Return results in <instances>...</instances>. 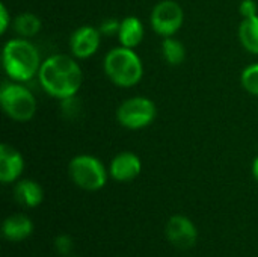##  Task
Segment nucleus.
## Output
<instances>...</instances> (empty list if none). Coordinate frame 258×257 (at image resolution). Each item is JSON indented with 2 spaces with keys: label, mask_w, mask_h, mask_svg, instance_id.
Listing matches in <instances>:
<instances>
[{
  "label": "nucleus",
  "mask_w": 258,
  "mask_h": 257,
  "mask_svg": "<svg viewBox=\"0 0 258 257\" xmlns=\"http://www.w3.org/2000/svg\"><path fill=\"white\" fill-rule=\"evenodd\" d=\"M145 36L144 23L138 17H125L121 20V27L118 32V41L121 45L128 48H136Z\"/></svg>",
  "instance_id": "obj_14"
},
{
  "label": "nucleus",
  "mask_w": 258,
  "mask_h": 257,
  "mask_svg": "<svg viewBox=\"0 0 258 257\" xmlns=\"http://www.w3.org/2000/svg\"><path fill=\"white\" fill-rule=\"evenodd\" d=\"M162 56L166 64L177 67L181 65L186 59V48L181 41H178L174 36L163 38L162 41Z\"/></svg>",
  "instance_id": "obj_17"
},
{
  "label": "nucleus",
  "mask_w": 258,
  "mask_h": 257,
  "mask_svg": "<svg viewBox=\"0 0 258 257\" xmlns=\"http://www.w3.org/2000/svg\"><path fill=\"white\" fill-rule=\"evenodd\" d=\"M60 106H62L63 115L68 117V118H76V115H77L79 111H80V101L77 100L76 95L60 100Z\"/></svg>",
  "instance_id": "obj_19"
},
{
  "label": "nucleus",
  "mask_w": 258,
  "mask_h": 257,
  "mask_svg": "<svg viewBox=\"0 0 258 257\" xmlns=\"http://www.w3.org/2000/svg\"><path fill=\"white\" fill-rule=\"evenodd\" d=\"M165 235L168 241L180 250L192 248L198 239V230L195 224L184 215L171 217L165 226Z\"/></svg>",
  "instance_id": "obj_8"
},
{
  "label": "nucleus",
  "mask_w": 258,
  "mask_h": 257,
  "mask_svg": "<svg viewBox=\"0 0 258 257\" xmlns=\"http://www.w3.org/2000/svg\"><path fill=\"white\" fill-rule=\"evenodd\" d=\"M239 41L246 52L258 55V15L243 18L240 21Z\"/></svg>",
  "instance_id": "obj_15"
},
{
  "label": "nucleus",
  "mask_w": 258,
  "mask_h": 257,
  "mask_svg": "<svg viewBox=\"0 0 258 257\" xmlns=\"http://www.w3.org/2000/svg\"><path fill=\"white\" fill-rule=\"evenodd\" d=\"M240 83L245 91L258 97V64H251L242 71Z\"/></svg>",
  "instance_id": "obj_18"
},
{
  "label": "nucleus",
  "mask_w": 258,
  "mask_h": 257,
  "mask_svg": "<svg viewBox=\"0 0 258 257\" xmlns=\"http://www.w3.org/2000/svg\"><path fill=\"white\" fill-rule=\"evenodd\" d=\"M38 82L51 97L63 100L79 92L83 83V71L74 56L56 53L42 61Z\"/></svg>",
  "instance_id": "obj_1"
},
{
  "label": "nucleus",
  "mask_w": 258,
  "mask_h": 257,
  "mask_svg": "<svg viewBox=\"0 0 258 257\" xmlns=\"http://www.w3.org/2000/svg\"><path fill=\"white\" fill-rule=\"evenodd\" d=\"M73 248V239L70 235H59L54 239V250L60 256H68Z\"/></svg>",
  "instance_id": "obj_21"
},
{
  "label": "nucleus",
  "mask_w": 258,
  "mask_h": 257,
  "mask_svg": "<svg viewBox=\"0 0 258 257\" xmlns=\"http://www.w3.org/2000/svg\"><path fill=\"white\" fill-rule=\"evenodd\" d=\"M11 24V15L5 3H0V33H6Z\"/></svg>",
  "instance_id": "obj_23"
},
{
  "label": "nucleus",
  "mask_w": 258,
  "mask_h": 257,
  "mask_svg": "<svg viewBox=\"0 0 258 257\" xmlns=\"http://www.w3.org/2000/svg\"><path fill=\"white\" fill-rule=\"evenodd\" d=\"M2 233L6 241L21 242V241H26L33 233V223L29 217L23 214H15V215L8 217L3 221Z\"/></svg>",
  "instance_id": "obj_12"
},
{
  "label": "nucleus",
  "mask_w": 258,
  "mask_h": 257,
  "mask_svg": "<svg viewBox=\"0 0 258 257\" xmlns=\"http://www.w3.org/2000/svg\"><path fill=\"white\" fill-rule=\"evenodd\" d=\"M119 27H121V21L119 20H116V18H106V20H103L100 23L98 30L104 36H113V35L118 36Z\"/></svg>",
  "instance_id": "obj_20"
},
{
  "label": "nucleus",
  "mask_w": 258,
  "mask_h": 257,
  "mask_svg": "<svg viewBox=\"0 0 258 257\" xmlns=\"http://www.w3.org/2000/svg\"><path fill=\"white\" fill-rule=\"evenodd\" d=\"M157 117L156 103L142 95L124 100L116 109V121L128 130H141L148 127Z\"/></svg>",
  "instance_id": "obj_6"
},
{
  "label": "nucleus",
  "mask_w": 258,
  "mask_h": 257,
  "mask_svg": "<svg viewBox=\"0 0 258 257\" xmlns=\"http://www.w3.org/2000/svg\"><path fill=\"white\" fill-rule=\"evenodd\" d=\"M2 64L8 77L21 83L38 76L42 61L33 42L26 38H14L3 45Z\"/></svg>",
  "instance_id": "obj_2"
},
{
  "label": "nucleus",
  "mask_w": 258,
  "mask_h": 257,
  "mask_svg": "<svg viewBox=\"0 0 258 257\" xmlns=\"http://www.w3.org/2000/svg\"><path fill=\"white\" fill-rule=\"evenodd\" d=\"M24 171L23 155L9 144L0 145V182L9 185L17 182Z\"/></svg>",
  "instance_id": "obj_11"
},
{
  "label": "nucleus",
  "mask_w": 258,
  "mask_h": 257,
  "mask_svg": "<svg viewBox=\"0 0 258 257\" xmlns=\"http://www.w3.org/2000/svg\"><path fill=\"white\" fill-rule=\"evenodd\" d=\"M252 176H254V179L258 182V156L254 159V162H252Z\"/></svg>",
  "instance_id": "obj_24"
},
{
  "label": "nucleus",
  "mask_w": 258,
  "mask_h": 257,
  "mask_svg": "<svg viewBox=\"0 0 258 257\" xmlns=\"http://www.w3.org/2000/svg\"><path fill=\"white\" fill-rule=\"evenodd\" d=\"M184 11L181 5L175 0H162L159 2L150 15V23L153 30L163 36H174L183 26Z\"/></svg>",
  "instance_id": "obj_7"
},
{
  "label": "nucleus",
  "mask_w": 258,
  "mask_h": 257,
  "mask_svg": "<svg viewBox=\"0 0 258 257\" xmlns=\"http://www.w3.org/2000/svg\"><path fill=\"white\" fill-rule=\"evenodd\" d=\"M239 12L243 18L258 15V6L255 0H242L239 5Z\"/></svg>",
  "instance_id": "obj_22"
},
{
  "label": "nucleus",
  "mask_w": 258,
  "mask_h": 257,
  "mask_svg": "<svg viewBox=\"0 0 258 257\" xmlns=\"http://www.w3.org/2000/svg\"><path fill=\"white\" fill-rule=\"evenodd\" d=\"M0 105L6 117L17 123L30 121L36 114V98L29 88L20 82L3 83L0 89Z\"/></svg>",
  "instance_id": "obj_4"
},
{
  "label": "nucleus",
  "mask_w": 258,
  "mask_h": 257,
  "mask_svg": "<svg viewBox=\"0 0 258 257\" xmlns=\"http://www.w3.org/2000/svg\"><path fill=\"white\" fill-rule=\"evenodd\" d=\"M41 26H42L41 20L32 12H21L12 21V27L15 33L20 38H26V39L36 36L41 30Z\"/></svg>",
  "instance_id": "obj_16"
},
{
  "label": "nucleus",
  "mask_w": 258,
  "mask_h": 257,
  "mask_svg": "<svg viewBox=\"0 0 258 257\" xmlns=\"http://www.w3.org/2000/svg\"><path fill=\"white\" fill-rule=\"evenodd\" d=\"M141 171H142V162L139 156L133 151L118 153L109 165L110 177L121 183L135 180L141 174Z\"/></svg>",
  "instance_id": "obj_10"
},
{
  "label": "nucleus",
  "mask_w": 258,
  "mask_h": 257,
  "mask_svg": "<svg viewBox=\"0 0 258 257\" xmlns=\"http://www.w3.org/2000/svg\"><path fill=\"white\" fill-rule=\"evenodd\" d=\"M14 198L24 208H36L44 200V191L41 185L30 179H21L14 188Z\"/></svg>",
  "instance_id": "obj_13"
},
{
  "label": "nucleus",
  "mask_w": 258,
  "mask_h": 257,
  "mask_svg": "<svg viewBox=\"0 0 258 257\" xmlns=\"http://www.w3.org/2000/svg\"><path fill=\"white\" fill-rule=\"evenodd\" d=\"M68 174L76 186L94 192L100 191L107 183L109 171L98 158L92 155H79L70 161Z\"/></svg>",
  "instance_id": "obj_5"
},
{
  "label": "nucleus",
  "mask_w": 258,
  "mask_h": 257,
  "mask_svg": "<svg viewBox=\"0 0 258 257\" xmlns=\"http://www.w3.org/2000/svg\"><path fill=\"white\" fill-rule=\"evenodd\" d=\"M103 70L107 79L121 88L138 85L144 76V65L139 55L133 48L124 45L113 47L106 53Z\"/></svg>",
  "instance_id": "obj_3"
},
{
  "label": "nucleus",
  "mask_w": 258,
  "mask_h": 257,
  "mask_svg": "<svg viewBox=\"0 0 258 257\" xmlns=\"http://www.w3.org/2000/svg\"><path fill=\"white\" fill-rule=\"evenodd\" d=\"M101 44V33L98 27L85 24L77 27L70 36V50L76 59H88L97 53Z\"/></svg>",
  "instance_id": "obj_9"
}]
</instances>
